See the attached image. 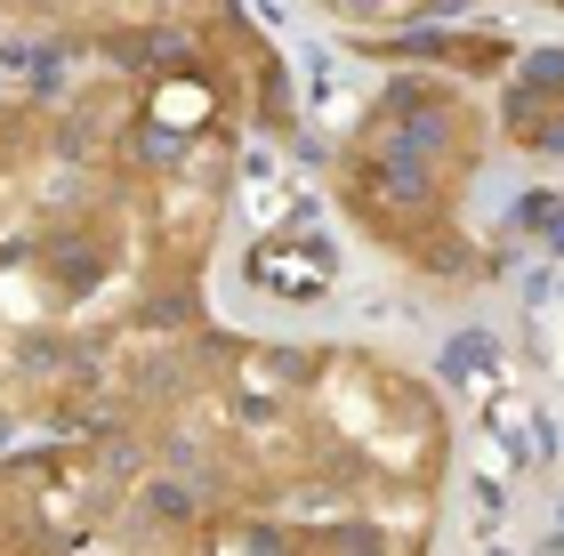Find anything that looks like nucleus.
Instances as JSON below:
<instances>
[{"label": "nucleus", "instance_id": "f257e3e1", "mask_svg": "<svg viewBox=\"0 0 564 556\" xmlns=\"http://www.w3.org/2000/svg\"><path fill=\"white\" fill-rule=\"evenodd\" d=\"M250 274H259L267 291H282V298H315V291L330 283V259H323L315 242H259Z\"/></svg>", "mask_w": 564, "mask_h": 556}]
</instances>
